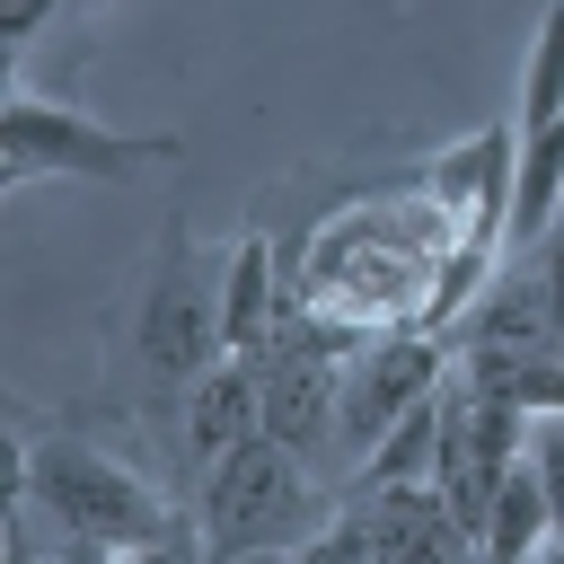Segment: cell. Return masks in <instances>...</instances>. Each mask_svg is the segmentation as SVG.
<instances>
[{
	"instance_id": "1",
	"label": "cell",
	"mask_w": 564,
	"mask_h": 564,
	"mask_svg": "<svg viewBox=\"0 0 564 564\" xmlns=\"http://www.w3.org/2000/svg\"><path fill=\"white\" fill-rule=\"evenodd\" d=\"M26 511L53 520L70 564H150V555L203 546V529H185L141 467H123L115 449H97L79 432L26 441Z\"/></svg>"
},
{
	"instance_id": "2",
	"label": "cell",
	"mask_w": 564,
	"mask_h": 564,
	"mask_svg": "<svg viewBox=\"0 0 564 564\" xmlns=\"http://www.w3.org/2000/svg\"><path fill=\"white\" fill-rule=\"evenodd\" d=\"M326 529V494L308 458L273 432H247L203 476V555H308Z\"/></svg>"
},
{
	"instance_id": "3",
	"label": "cell",
	"mask_w": 564,
	"mask_h": 564,
	"mask_svg": "<svg viewBox=\"0 0 564 564\" xmlns=\"http://www.w3.org/2000/svg\"><path fill=\"white\" fill-rule=\"evenodd\" d=\"M185 141L176 132H106L97 115H79L70 97H44L35 79H9V106H0V176L9 185H35V176H97V185H123L141 167H167Z\"/></svg>"
},
{
	"instance_id": "4",
	"label": "cell",
	"mask_w": 564,
	"mask_h": 564,
	"mask_svg": "<svg viewBox=\"0 0 564 564\" xmlns=\"http://www.w3.org/2000/svg\"><path fill=\"white\" fill-rule=\"evenodd\" d=\"M132 352L159 370V379H203L220 352H229V326H220V282L185 256V238L159 247V273L132 308Z\"/></svg>"
},
{
	"instance_id": "5",
	"label": "cell",
	"mask_w": 564,
	"mask_h": 564,
	"mask_svg": "<svg viewBox=\"0 0 564 564\" xmlns=\"http://www.w3.org/2000/svg\"><path fill=\"white\" fill-rule=\"evenodd\" d=\"M449 379V344L432 326H379L344 352V458H361L414 397Z\"/></svg>"
},
{
	"instance_id": "6",
	"label": "cell",
	"mask_w": 564,
	"mask_h": 564,
	"mask_svg": "<svg viewBox=\"0 0 564 564\" xmlns=\"http://www.w3.org/2000/svg\"><path fill=\"white\" fill-rule=\"evenodd\" d=\"M247 432H264V370H256V352H220L203 379H185V441L212 467Z\"/></svg>"
},
{
	"instance_id": "7",
	"label": "cell",
	"mask_w": 564,
	"mask_h": 564,
	"mask_svg": "<svg viewBox=\"0 0 564 564\" xmlns=\"http://www.w3.org/2000/svg\"><path fill=\"white\" fill-rule=\"evenodd\" d=\"M441 423H449V379H441L432 397H414V405L352 458V494H361V485H432V467H441Z\"/></svg>"
},
{
	"instance_id": "8",
	"label": "cell",
	"mask_w": 564,
	"mask_h": 564,
	"mask_svg": "<svg viewBox=\"0 0 564 564\" xmlns=\"http://www.w3.org/2000/svg\"><path fill=\"white\" fill-rule=\"evenodd\" d=\"M282 308H291V300H282V282H273V238L247 229V238L229 247V273H220V326H229V352H256V344L273 335Z\"/></svg>"
},
{
	"instance_id": "9",
	"label": "cell",
	"mask_w": 564,
	"mask_h": 564,
	"mask_svg": "<svg viewBox=\"0 0 564 564\" xmlns=\"http://www.w3.org/2000/svg\"><path fill=\"white\" fill-rule=\"evenodd\" d=\"M546 538H555V502H546V485H538V458L520 449V458H511V476L494 485L485 555H529V546H546Z\"/></svg>"
},
{
	"instance_id": "10",
	"label": "cell",
	"mask_w": 564,
	"mask_h": 564,
	"mask_svg": "<svg viewBox=\"0 0 564 564\" xmlns=\"http://www.w3.org/2000/svg\"><path fill=\"white\" fill-rule=\"evenodd\" d=\"M555 115H564V0H546V18L529 35V70H520L511 123H555Z\"/></svg>"
},
{
	"instance_id": "11",
	"label": "cell",
	"mask_w": 564,
	"mask_h": 564,
	"mask_svg": "<svg viewBox=\"0 0 564 564\" xmlns=\"http://www.w3.org/2000/svg\"><path fill=\"white\" fill-rule=\"evenodd\" d=\"M529 458H538V485H546L555 538H564V414H538V423H529Z\"/></svg>"
},
{
	"instance_id": "12",
	"label": "cell",
	"mask_w": 564,
	"mask_h": 564,
	"mask_svg": "<svg viewBox=\"0 0 564 564\" xmlns=\"http://www.w3.org/2000/svg\"><path fill=\"white\" fill-rule=\"evenodd\" d=\"M53 9H62V0H0V44L18 53V44H26V35L53 18Z\"/></svg>"
}]
</instances>
